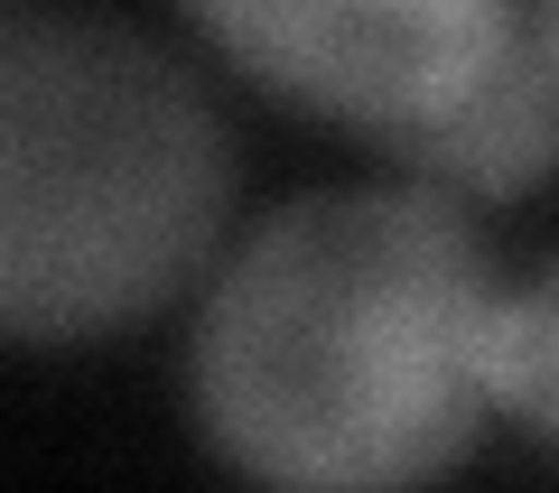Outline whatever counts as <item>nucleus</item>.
<instances>
[{
	"label": "nucleus",
	"instance_id": "1",
	"mask_svg": "<svg viewBox=\"0 0 559 493\" xmlns=\"http://www.w3.org/2000/svg\"><path fill=\"white\" fill-rule=\"evenodd\" d=\"M495 261L439 187L280 205L215 270L187 336V410L252 484L373 493L448 474L485 429Z\"/></svg>",
	"mask_w": 559,
	"mask_h": 493
},
{
	"label": "nucleus",
	"instance_id": "2",
	"mask_svg": "<svg viewBox=\"0 0 559 493\" xmlns=\"http://www.w3.org/2000/svg\"><path fill=\"white\" fill-rule=\"evenodd\" d=\"M234 140L121 20L0 10V345H94L205 270Z\"/></svg>",
	"mask_w": 559,
	"mask_h": 493
},
{
	"label": "nucleus",
	"instance_id": "3",
	"mask_svg": "<svg viewBox=\"0 0 559 493\" xmlns=\"http://www.w3.org/2000/svg\"><path fill=\"white\" fill-rule=\"evenodd\" d=\"M197 38L271 103L392 149L466 103L532 28V0H178Z\"/></svg>",
	"mask_w": 559,
	"mask_h": 493
},
{
	"label": "nucleus",
	"instance_id": "4",
	"mask_svg": "<svg viewBox=\"0 0 559 493\" xmlns=\"http://www.w3.org/2000/svg\"><path fill=\"white\" fill-rule=\"evenodd\" d=\"M382 158H401V178L439 187L457 205H503L522 187H540L559 168V65L540 47V28H522L476 94L448 103L439 121H419L411 140H392Z\"/></svg>",
	"mask_w": 559,
	"mask_h": 493
},
{
	"label": "nucleus",
	"instance_id": "5",
	"mask_svg": "<svg viewBox=\"0 0 559 493\" xmlns=\"http://www.w3.org/2000/svg\"><path fill=\"white\" fill-rule=\"evenodd\" d=\"M485 410L513 419L540 456H559V261L522 289H495L485 326Z\"/></svg>",
	"mask_w": 559,
	"mask_h": 493
},
{
	"label": "nucleus",
	"instance_id": "6",
	"mask_svg": "<svg viewBox=\"0 0 559 493\" xmlns=\"http://www.w3.org/2000/svg\"><path fill=\"white\" fill-rule=\"evenodd\" d=\"M532 28H540V47H550V65H559V0H532Z\"/></svg>",
	"mask_w": 559,
	"mask_h": 493
}]
</instances>
